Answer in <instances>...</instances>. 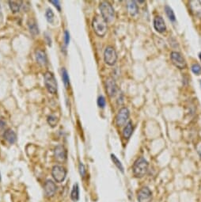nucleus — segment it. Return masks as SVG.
Returning <instances> with one entry per match:
<instances>
[{"instance_id": "f257e3e1", "label": "nucleus", "mask_w": 201, "mask_h": 202, "mask_svg": "<svg viewBox=\"0 0 201 202\" xmlns=\"http://www.w3.org/2000/svg\"><path fill=\"white\" fill-rule=\"evenodd\" d=\"M99 9L103 19L106 22H112L115 18V11L110 3L107 2H102L100 3Z\"/></svg>"}, {"instance_id": "f03ea898", "label": "nucleus", "mask_w": 201, "mask_h": 202, "mask_svg": "<svg viewBox=\"0 0 201 202\" xmlns=\"http://www.w3.org/2000/svg\"><path fill=\"white\" fill-rule=\"evenodd\" d=\"M148 170V162L143 158H139L133 165V173L136 178H142L146 174Z\"/></svg>"}, {"instance_id": "7ed1b4c3", "label": "nucleus", "mask_w": 201, "mask_h": 202, "mask_svg": "<svg viewBox=\"0 0 201 202\" xmlns=\"http://www.w3.org/2000/svg\"><path fill=\"white\" fill-rule=\"evenodd\" d=\"M92 26L95 34L99 37H104L107 32V22L100 16H96L93 20Z\"/></svg>"}, {"instance_id": "20e7f679", "label": "nucleus", "mask_w": 201, "mask_h": 202, "mask_svg": "<svg viewBox=\"0 0 201 202\" xmlns=\"http://www.w3.org/2000/svg\"><path fill=\"white\" fill-rule=\"evenodd\" d=\"M44 84H45V87L48 92H50L51 94L56 93L58 89V84L55 75L50 71H47L44 75Z\"/></svg>"}, {"instance_id": "39448f33", "label": "nucleus", "mask_w": 201, "mask_h": 202, "mask_svg": "<svg viewBox=\"0 0 201 202\" xmlns=\"http://www.w3.org/2000/svg\"><path fill=\"white\" fill-rule=\"evenodd\" d=\"M170 59L172 63L179 69H185L187 67L185 59L183 57V55L178 51H172L170 54Z\"/></svg>"}, {"instance_id": "423d86ee", "label": "nucleus", "mask_w": 201, "mask_h": 202, "mask_svg": "<svg viewBox=\"0 0 201 202\" xmlns=\"http://www.w3.org/2000/svg\"><path fill=\"white\" fill-rule=\"evenodd\" d=\"M104 62L108 65H114L116 60H117V54L116 52V50L112 47H109V46L107 47L105 50H104Z\"/></svg>"}, {"instance_id": "0eeeda50", "label": "nucleus", "mask_w": 201, "mask_h": 202, "mask_svg": "<svg viewBox=\"0 0 201 202\" xmlns=\"http://www.w3.org/2000/svg\"><path fill=\"white\" fill-rule=\"evenodd\" d=\"M51 174L52 177L57 182H63L65 180L66 175H67V171L63 166L55 165L52 167L51 170Z\"/></svg>"}, {"instance_id": "6e6552de", "label": "nucleus", "mask_w": 201, "mask_h": 202, "mask_svg": "<svg viewBox=\"0 0 201 202\" xmlns=\"http://www.w3.org/2000/svg\"><path fill=\"white\" fill-rule=\"evenodd\" d=\"M129 115H130V113H129V110H128V108H126V107L121 108L116 116V125L119 127L124 125V124L128 120Z\"/></svg>"}, {"instance_id": "1a4fd4ad", "label": "nucleus", "mask_w": 201, "mask_h": 202, "mask_svg": "<svg viewBox=\"0 0 201 202\" xmlns=\"http://www.w3.org/2000/svg\"><path fill=\"white\" fill-rule=\"evenodd\" d=\"M105 86H106V91L108 96L111 97H115L117 94V86L114 79L112 78H108L105 82Z\"/></svg>"}, {"instance_id": "9d476101", "label": "nucleus", "mask_w": 201, "mask_h": 202, "mask_svg": "<svg viewBox=\"0 0 201 202\" xmlns=\"http://www.w3.org/2000/svg\"><path fill=\"white\" fill-rule=\"evenodd\" d=\"M152 199V193L147 187H144L139 190L138 200L139 202H150Z\"/></svg>"}, {"instance_id": "9b49d317", "label": "nucleus", "mask_w": 201, "mask_h": 202, "mask_svg": "<svg viewBox=\"0 0 201 202\" xmlns=\"http://www.w3.org/2000/svg\"><path fill=\"white\" fill-rule=\"evenodd\" d=\"M189 6L192 15L201 18V2L198 0H192L189 2Z\"/></svg>"}, {"instance_id": "f8f14e48", "label": "nucleus", "mask_w": 201, "mask_h": 202, "mask_svg": "<svg viewBox=\"0 0 201 202\" xmlns=\"http://www.w3.org/2000/svg\"><path fill=\"white\" fill-rule=\"evenodd\" d=\"M54 154H55V159L58 162H63L67 158V151L62 145H59L55 147L54 151Z\"/></svg>"}, {"instance_id": "ddd939ff", "label": "nucleus", "mask_w": 201, "mask_h": 202, "mask_svg": "<svg viewBox=\"0 0 201 202\" xmlns=\"http://www.w3.org/2000/svg\"><path fill=\"white\" fill-rule=\"evenodd\" d=\"M56 192V186L51 180H47L44 184V193L48 197H52Z\"/></svg>"}, {"instance_id": "4468645a", "label": "nucleus", "mask_w": 201, "mask_h": 202, "mask_svg": "<svg viewBox=\"0 0 201 202\" xmlns=\"http://www.w3.org/2000/svg\"><path fill=\"white\" fill-rule=\"evenodd\" d=\"M154 27L158 33H163L166 31V26L163 18L160 16H157L154 19Z\"/></svg>"}, {"instance_id": "2eb2a0df", "label": "nucleus", "mask_w": 201, "mask_h": 202, "mask_svg": "<svg viewBox=\"0 0 201 202\" xmlns=\"http://www.w3.org/2000/svg\"><path fill=\"white\" fill-rule=\"evenodd\" d=\"M35 56L36 60L39 63L40 65L46 66L48 63V58L46 55L45 51L43 50L38 49L35 51Z\"/></svg>"}, {"instance_id": "dca6fc26", "label": "nucleus", "mask_w": 201, "mask_h": 202, "mask_svg": "<svg viewBox=\"0 0 201 202\" xmlns=\"http://www.w3.org/2000/svg\"><path fill=\"white\" fill-rule=\"evenodd\" d=\"M4 139L7 141L10 144H13L17 140V135L14 133V131L12 130L11 129H6L5 132H4L3 134Z\"/></svg>"}, {"instance_id": "f3484780", "label": "nucleus", "mask_w": 201, "mask_h": 202, "mask_svg": "<svg viewBox=\"0 0 201 202\" xmlns=\"http://www.w3.org/2000/svg\"><path fill=\"white\" fill-rule=\"evenodd\" d=\"M28 27L30 33L33 35H37L39 34V29H38L37 24L34 19H30L28 22Z\"/></svg>"}, {"instance_id": "a211bd4d", "label": "nucleus", "mask_w": 201, "mask_h": 202, "mask_svg": "<svg viewBox=\"0 0 201 202\" xmlns=\"http://www.w3.org/2000/svg\"><path fill=\"white\" fill-rule=\"evenodd\" d=\"M132 133H133V126H132V123L129 121L124 128V131H123V136H124V138L128 140L132 136Z\"/></svg>"}, {"instance_id": "6ab92c4d", "label": "nucleus", "mask_w": 201, "mask_h": 202, "mask_svg": "<svg viewBox=\"0 0 201 202\" xmlns=\"http://www.w3.org/2000/svg\"><path fill=\"white\" fill-rule=\"evenodd\" d=\"M128 11H129V13L131 14V15L134 16L138 13V6L136 5L135 1H128Z\"/></svg>"}, {"instance_id": "aec40b11", "label": "nucleus", "mask_w": 201, "mask_h": 202, "mask_svg": "<svg viewBox=\"0 0 201 202\" xmlns=\"http://www.w3.org/2000/svg\"><path fill=\"white\" fill-rule=\"evenodd\" d=\"M71 197L74 201H77L79 199V187L77 183L74 185L71 193Z\"/></svg>"}, {"instance_id": "412c9836", "label": "nucleus", "mask_w": 201, "mask_h": 202, "mask_svg": "<svg viewBox=\"0 0 201 202\" xmlns=\"http://www.w3.org/2000/svg\"><path fill=\"white\" fill-rule=\"evenodd\" d=\"M9 4H10V7L12 11L14 13H16V12H18L20 10L22 2L21 1H19V2H18V1H9Z\"/></svg>"}, {"instance_id": "4be33fe9", "label": "nucleus", "mask_w": 201, "mask_h": 202, "mask_svg": "<svg viewBox=\"0 0 201 202\" xmlns=\"http://www.w3.org/2000/svg\"><path fill=\"white\" fill-rule=\"evenodd\" d=\"M165 11H166V14L167 15V17L169 18V19L171 21V22H175L176 17L175 14H174V12L173 11L170 6H165Z\"/></svg>"}, {"instance_id": "5701e85b", "label": "nucleus", "mask_w": 201, "mask_h": 202, "mask_svg": "<svg viewBox=\"0 0 201 202\" xmlns=\"http://www.w3.org/2000/svg\"><path fill=\"white\" fill-rule=\"evenodd\" d=\"M111 158H112V162H113V163L116 165V167H117V168H118L119 170L121 171V172H122V173L124 172V166H123L121 162H120L118 158H117V157H116L115 154H111Z\"/></svg>"}, {"instance_id": "b1692460", "label": "nucleus", "mask_w": 201, "mask_h": 202, "mask_svg": "<svg viewBox=\"0 0 201 202\" xmlns=\"http://www.w3.org/2000/svg\"><path fill=\"white\" fill-rule=\"evenodd\" d=\"M62 79H63L64 86L67 88V87L70 84V79L69 76H68V73H67V70L65 68H62Z\"/></svg>"}, {"instance_id": "393cba45", "label": "nucleus", "mask_w": 201, "mask_h": 202, "mask_svg": "<svg viewBox=\"0 0 201 202\" xmlns=\"http://www.w3.org/2000/svg\"><path fill=\"white\" fill-rule=\"evenodd\" d=\"M45 17L47 21L49 23H52L54 20V13L51 9H48L45 13Z\"/></svg>"}, {"instance_id": "a878e982", "label": "nucleus", "mask_w": 201, "mask_h": 202, "mask_svg": "<svg viewBox=\"0 0 201 202\" xmlns=\"http://www.w3.org/2000/svg\"><path fill=\"white\" fill-rule=\"evenodd\" d=\"M191 69L192 71L195 75H199L201 74V66L199 65V63H193V64L192 65Z\"/></svg>"}, {"instance_id": "bb28decb", "label": "nucleus", "mask_w": 201, "mask_h": 202, "mask_svg": "<svg viewBox=\"0 0 201 202\" xmlns=\"http://www.w3.org/2000/svg\"><path fill=\"white\" fill-rule=\"evenodd\" d=\"M48 123L51 125V127H55V125H57L58 123V118L53 115H51L49 117H48Z\"/></svg>"}, {"instance_id": "cd10ccee", "label": "nucleus", "mask_w": 201, "mask_h": 202, "mask_svg": "<svg viewBox=\"0 0 201 202\" xmlns=\"http://www.w3.org/2000/svg\"><path fill=\"white\" fill-rule=\"evenodd\" d=\"M97 105L100 108H102V109L104 108L106 105V101H105L104 96H99V97L97 98Z\"/></svg>"}, {"instance_id": "c85d7f7f", "label": "nucleus", "mask_w": 201, "mask_h": 202, "mask_svg": "<svg viewBox=\"0 0 201 202\" xmlns=\"http://www.w3.org/2000/svg\"><path fill=\"white\" fill-rule=\"evenodd\" d=\"M79 172H80V174H81V177L84 178L86 176V170H85V166L83 163H80L79 164Z\"/></svg>"}, {"instance_id": "c756f323", "label": "nucleus", "mask_w": 201, "mask_h": 202, "mask_svg": "<svg viewBox=\"0 0 201 202\" xmlns=\"http://www.w3.org/2000/svg\"><path fill=\"white\" fill-rule=\"evenodd\" d=\"M64 41H65L66 45H68L70 42V34L69 32L66 30L65 33H64Z\"/></svg>"}, {"instance_id": "7c9ffc66", "label": "nucleus", "mask_w": 201, "mask_h": 202, "mask_svg": "<svg viewBox=\"0 0 201 202\" xmlns=\"http://www.w3.org/2000/svg\"><path fill=\"white\" fill-rule=\"evenodd\" d=\"M51 3H52L55 7L57 8L58 10H60V5H59V1H53V0H51L50 1Z\"/></svg>"}, {"instance_id": "2f4dec72", "label": "nucleus", "mask_w": 201, "mask_h": 202, "mask_svg": "<svg viewBox=\"0 0 201 202\" xmlns=\"http://www.w3.org/2000/svg\"><path fill=\"white\" fill-rule=\"evenodd\" d=\"M5 126H6V123L3 120H0V131L3 130L5 129Z\"/></svg>"}, {"instance_id": "473e14b6", "label": "nucleus", "mask_w": 201, "mask_h": 202, "mask_svg": "<svg viewBox=\"0 0 201 202\" xmlns=\"http://www.w3.org/2000/svg\"><path fill=\"white\" fill-rule=\"evenodd\" d=\"M197 151H198V153H199V156H200V158H201V144H199L197 146Z\"/></svg>"}, {"instance_id": "72a5a7b5", "label": "nucleus", "mask_w": 201, "mask_h": 202, "mask_svg": "<svg viewBox=\"0 0 201 202\" xmlns=\"http://www.w3.org/2000/svg\"><path fill=\"white\" fill-rule=\"evenodd\" d=\"M199 59H200V60H201V52L199 54Z\"/></svg>"}, {"instance_id": "f704fd0d", "label": "nucleus", "mask_w": 201, "mask_h": 202, "mask_svg": "<svg viewBox=\"0 0 201 202\" xmlns=\"http://www.w3.org/2000/svg\"><path fill=\"white\" fill-rule=\"evenodd\" d=\"M0 181H1V174H0Z\"/></svg>"}, {"instance_id": "c9c22d12", "label": "nucleus", "mask_w": 201, "mask_h": 202, "mask_svg": "<svg viewBox=\"0 0 201 202\" xmlns=\"http://www.w3.org/2000/svg\"><path fill=\"white\" fill-rule=\"evenodd\" d=\"M0 14H1V7H0Z\"/></svg>"}]
</instances>
